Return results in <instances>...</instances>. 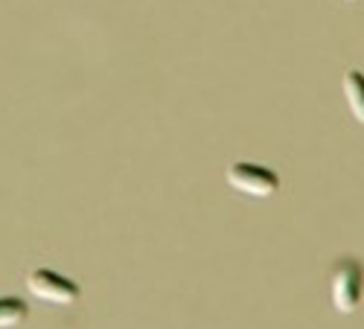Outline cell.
Instances as JSON below:
<instances>
[{
    "label": "cell",
    "mask_w": 364,
    "mask_h": 329,
    "mask_svg": "<svg viewBox=\"0 0 364 329\" xmlns=\"http://www.w3.org/2000/svg\"><path fill=\"white\" fill-rule=\"evenodd\" d=\"M361 291H364V265L353 257H344L332 265L329 274V294H332V306L341 315H350L361 303Z\"/></svg>",
    "instance_id": "1"
},
{
    "label": "cell",
    "mask_w": 364,
    "mask_h": 329,
    "mask_svg": "<svg viewBox=\"0 0 364 329\" xmlns=\"http://www.w3.org/2000/svg\"><path fill=\"white\" fill-rule=\"evenodd\" d=\"M26 288L33 297H38V301H47L55 306H70L79 301V286L62 274L50 271V268H36V271H29Z\"/></svg>",
    "instance_id": "2"
},
{
    "label": "cell",
    "mask_w": 364,
    "mask_h": 329,
    "mask_svg": "<svg viewBox=\"0 0 364 329\" xmlns=\"http://www.w3.org/2000/svg\"><path fill=\"white\" fill-rule=\"evenodd\" d=\"M228 184L245 195L265 198V195L280 190V178L262 166H254V163H236L228 169Z\"/></svg>",
    "instance_id": "3"
},
{
    "label": "cell",
    "mask_w": 364,
    "mask_h": 329,
    "mask_svg": "<svg viewBox=\"0 0 364 329\" xmlns=\"http://www.w3.org/2000/svg\"><path fill=\"white\" fill-rule=\"evenodd\" d=\"M344 97H347V105L353 111V117L358 123H364V76L361 73H347L344 76Z\"/></svg>",
    "instance_id": "4"
},
{
    "label": "cell",
    "mask_w": 364,
    "mask_h": 329,
    "mask_svg": "<svg viewBox=\"0 0 364 329\" xmlns=\"http://www.w3.org/2000/svg\"><path fill=\"white\" fill-rule=\"evenodd\" d=\"M29 309L23 301H15V297H0V329L9 326H21L26 320Z\"/></svg>",
    "instance_id": "5"
},
{
    "label": "cell",
    "mask_w": 364,
    "mask_h": 329,
    "mask_svg": "<svg viewBox=\"0 0 364 329\" xmlns=\"http://www.w3.org/2000/svg\"><path fill=\"white\" fill-rule=\"evenodd\" d=\"M350 4H353V0H350Z\"/></svg>",
    "instance_id": "6"
}]
</instances>
